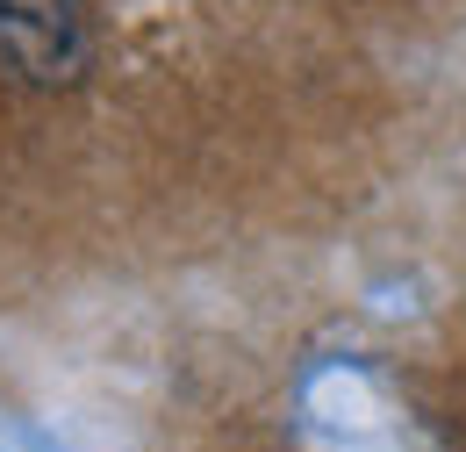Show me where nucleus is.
Returning a JSON list of instances; mask_svg holds the SVG:
<instances>
[{
	"label": "nucleus",
	"instance_id": "1",
	"mask_svg": "<svg viewBox=\"0 0 466 452\" xmlns=\"http://www.w3.org/2000/svg\"><path fill=\"white\" fill-rule=\"evenodd\" d=\"M86 7L79 0H0V65L29 87H79L86 79Z\"/></svg>",
	"mask_w": 466,
	"mask_h": 452
}]
</instances>
